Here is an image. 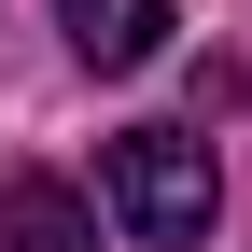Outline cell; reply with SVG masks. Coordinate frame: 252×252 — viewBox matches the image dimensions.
I'll use <instances>...</instances> for the list:
<instances>
[{
    "label": "cell",
    "instance_id": "6da1fadb",
    "mask_svg": "<svg viewBox=\"0 0 252 252\" xmlns=\"http://www.w3.org/2000/svg\"><path fill=\"white\" fill-rule=\"evenodd\" d=\"M98 196H112V224L140 238V252H182V238H210V140H182V126H126V140L98 154Z\"/></svg>",
    "mask_w": 252,
    "mask_h": 252
},
{
    "label": "cell",
    "instance_id": "7a4b0ae2",
    "mask_svg": "<svg viewBox=\"0 0 252 252\" xmlns=\"http://www.w3.org/2000/svg\"><path fill=\"white\" fill-rule=\"evenodd\" d=\"M56 28H70L84 70H140V56H168V0H56Z\"/></svg>",
    "mask_w": 252,
    "mask_h": 252
},
{
    "label": "cell",
    "instance_id": "3957f363",
    "mask_svg": "<svg viewBox=\"0 0 252 252\" xmlns=\"http://www.w3.org/2000/svg\"><path fill=\"white\" fill-rule=\"evenodd\" d=\"M0 252H98V224H84V196H70V182H42V168H28V182H14V210H0Z\"/></svg>",
    "mask_w": 252,
    "mask_h": 252
}]
</instances>
